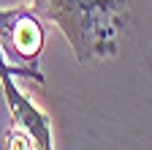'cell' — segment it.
Segmentation results:
<instances>
[{
    "label": "cell",
    "instance_id": "2",
    "mask_svg": "<svg viewBox=\"0 0 152 150\" xmlns=\"http://www.w3.org/2000/svg\"><path fill=\"white\" fill-rule=\"evenodd\" d=\"M0 47L22 60H35L44 47V30L38 19L25 8L0 11Z\"/></svg>",
    "mask_w": 152,
    "mask_h": 150
},
{
    "label": "cell",
    "instance_id": "5",
    "mask_svg": "<svg viewBox=\"0 0 152 150\" xmlns=\"http://www.w3.org/2000/svg\"><path fill=\"white\" fill-rule=\"evenodd\" d=\"M6 68H11V66H8V60H6V58H3V55H0V74H3V71H6Z\"/></svg>",
    "mask_w": 152,
    "mask_h": 150
},
{
    "label": "cell",
    "instance_id": "1",
    "mask_svg": "<svg viewBox=\"0 0 152 150\" xmlns=\"http://www.w3.org/2000/svg\"><path fill=\"white\" fill-rule=\"evenodd\" d=\"M33 8L63 30L79 60H95L117 47L125 0H33Z\"/></svg>",
    "mask_w": 152,
    "mask_h": 150
},
{
    "label": "cell",
    "instance_id": "4",
    "mask_svg": "<svg viewBox=\"0 0 152 150\" xmlns=\"http://www.w3.org/2000/svg\"><path fill=\"white\" fill-rule=\"evenodd\" d=\"M6 150H35V145H33V137L27 131L16 126L6 134Z\"/></svg>",
    "mask_w": 152,
    "mask_h": 150
},
{
    "label": "cell",
    "instance_id": "3",
    "mask_svg": "<svg viewBox=\"0 0 152 150\" xmlns=\"http://www.w3.org/2000/svg\"><path fill=\"white\" fill-rule=\"evenodd\" d=\"M16 74H25L22 68H6L3 74H0V82H3V93H6V101H8V109H11V117L16 120L19 128H25L27 134L33 137V145L35 150H52V134H49V117L44 115L41 109H35L22 93L16 90V85L11 82V77H16Z\"/></svg>",
    "mask_w": 152,
    "mask_h": 150
}]
</instances>
